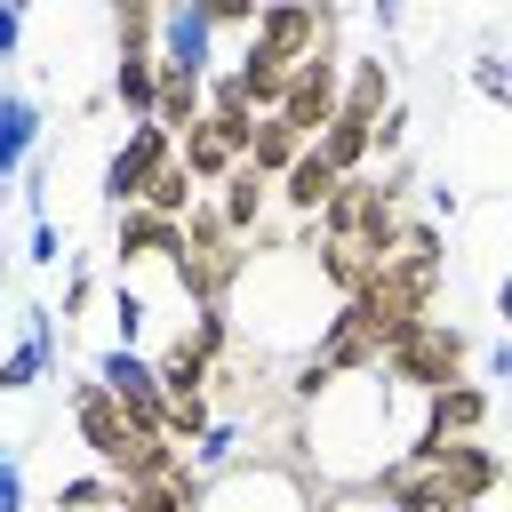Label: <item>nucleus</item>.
<instances>
[{"mask_svg":"<svg viewBox=\"0 0 512 512\" xmlns=\"http://www.w3.org/2000/svg\"><path fill=\"white\" fill-rule=\"evenodd\" d=\"M416 392H400L384 368L336 376L304 416H296V464L320 488H376V472L416 440Z\"/></svg>","mask_w":512,"mask_h":512,"instance_id":"obj_1","label":"nucleus"},{"mask_svg":"<svg viewBox=\"0 0 512 512\" xmlns=\"http://www.w3.org/2000/svg\"><path fill=\"white\" fill-rule=\"evenodd\" d=\"M336 304H344V296L328 288L312 240L248 248L240 272H232V296H224V312H232V328H240V352H256V360H288V368L320 352Z\"/></svg>","mask_w":512,"mask_h":512,"instance_id":"obj_2","label":"nucleus"},{"mask_svg":"<svg viewBox=\"0 0 512 512\" xmlns=\"http://www.w3.org/2000/svg\"><path fill=\"white\" fill-rule=\"evenodd\" d=\"M328 32H336V0H264V24L248 32V48L232 64L240 88L256 96V112H280L296 64H312Z\"/></svg>","mask_w":512,"mask_h":512,"instance_id":"obj_3","label":"nucleus"},{"mask_svg":"<svg viewBox=\"0 0 512 512\" xmlns=\"http://www.w3.org/2000/svg\"><path fill=\"white\" fill-rule=\"evenodd\" d=\"M336 488H320L296 456H240L224 472H208L200 512H320Z\"/></svg>","mask_w":512,"mask_h":512,"instance_id":"obj_4","label":"nucleus"},{"mask_svg":"<svg viewBox=\"0 0 512 512\" xmlns=\"http://www.w3.org/2000/svg\"><path fill=\"white\" fill-rule=\"evenodd\" d=\"M464 368H472V336H464L456 320H440V312L416 320V328L384 352V376H392L400 392H416V400H432V392H448V384H472Z\"/></svg>","mask_w":512,"mask_h":512,"instance_id":"obj_5","label":"nucleus"},{"mask_svg":"<svg viewBox=\"0 0 512 512\" xmlns=\"http://www.w3.org/2000/svg\"><path fill=\"white\" fill-rule=\"evenodd\" d=\"M344 72H352V56H344V40H336V32L320 40V56H312V64H296V80H288V96H280V120H288L304 144H320V136H328V120L344 112Z\"/></svg>","mask_w":512,"mask_h":512,"instance_id":"obj_6","label":"nucleus"},{"mask_svg":"<svg viewBox=\"0 0 512 512\" xmlns=\"http://www.w3.org/2000/svg\"><path fill=\"white\" fill-rule=\"evenodd\" d=\"M176 160V136L160 128V120H136L112 152H104V176H96V200L120 216V208H144V192H152V176Z\"/></svg>","mask_w":512,"mask_h":512,"instance_id":"obj_7","label":"nucleus"},{"mask_svg":"<svg viewBox=\"0 0 512 512\" xmlns=\"http://www.w3.org/2000/svg\"><path fill=\"white\" fill-rule=\"evenodd\" d=\"M56 368H64V344H56V312H48L40 296H24V304H16V352L0 360V392H8V400H24V392H40Z\"/></svg>","mask_w":512,"mask_h":512,"instance_id":"obj_8","label":"nucleus"},{"mask_svg":"<svg viewBox=\"0 0 512 512\" xmlns=\"http://www.w3.org/2000/svg\"><path fill=\"white\" fill-rule=\"evenodd\" d=\"M176 256H184V224H176V216H160V208H120V224H112V264H120V280H136V272H152V264L176 272Z\"/></svg>","mask_w":512,"mask_h":512,"instance_id":"obj_9","label":"nucleus"},{"mask_svg":"<svg viewBox=\"0 0 512 512\" xmlns=\"http://www.w3.org/2000/svg\"><path fill=\"white\" fill-rule=\"evenodd\" d=\"M488 424V384H448L416 408V440H472Z\"/></svg>","mask_w":512,"mask_h":512,"instance_id":"obj_10","label":"nucleus"},{"mask_svg":"<svg viewBox=\"0 0 512 512\" xmlns=\"http://www.w3.org/2000/svg\"><path fill=\"white\" fill-rule=\"evenodd\" d=\"M160 64H184V72H200V80H216V24L184 0V8H168V24H160Z\"/></svg>","mask_w":512,"mask_h":512,"instance_id":"obj_11","label":"nucleus"},{"mask_svg":"<svg viewBox=\"0 0 512 512\" xmlns=\"http://www.w3.org/2000/svg\"><path fill=\"white\" fill-rule=\"evenodd\" d=\"M32 160H40V96L16 80L0 96V176H24Z\"/></svg>","mask_w":512,"mask_h":512,"instance_id":"obj_12","label":"nucleus"},{"mask_svg":"<svg viewBox=\"0 0 512 512\" xmlns=\"http://www.w3.org/2000/svg\"><path fill=\"white\" fill-rule=\"evenodd\" d=\"M336 192H344V176L328 168V152H320V144H312V152H304V160L280 176V208H288V216H304V224H320Z\"/></svg>","mask_w":512,"mask_h":512,"instance_id":"obj_13","label":"nucleus"},{"mask_svg":"<svg viewBox=\"0 0 512 512\" xmlns=\"http://www.w3.org/2000/svg\"><path fill=\"white\" fill-rule=\"evenodd\" d=\"M272 200H280V184H272V176H264L256 160H248V168H240V176H232V184L216 192V208H224V224H232V232H240L248 248L264 240V216H272Z\"/></svg>","mask_w":512,"mask_h":512,"instance_id":"obj_14","label":"nucleus"},{"mask_svg":"<svg viewBox=\"0 0 512 512\" xmlns=\"http://www.w3.org/2000/svg\"><path fill=\"white\" fill-rule=\"evenodd\" d=\"M160 24H168V8H160V0H104L112 56H160Z\"/></svg>","mask_w":512,"mask_h":512,"instance_id":"obj_15","label":"nucleus"},{"mask_svg":"<svg viewBox=\"0 0 512 512\" xmlns=\"http://www.w3.org/2000/svg\"><path fill=\"white\" fill-rule=\"evenodd\" d=\"M112 104L136 120H160V56H112Z\"/></svg>","mask_w":512,"mask_h":512,"instance_id":"obj_16","label":"nucleus"},{"mask_svg":"<svg viewBox=\"0 0 512 512\" xmlns=\"http://www.w3.org/2000/svg\"><path fill=\"white\" fill-rule=\"evenodd\" d=\"M384 112H392V64L384 56H352V72H344V120L384 128Z\"/></svg>","mask_w":512,"mask_h":512,"instance_id":"obj_17","label":"nucleus"},{"mask_svg":"<svg viewBox=\"0 0 512 512\" xmlns=\"http://www.w3.org/2000/svg\"><path fill=\"white\" fill-rule=\"evenodd\" d=\"M304 152H312V144H304V136H296V128L280 120V112H264V128H256V144H248V160H256V168H264V176L280 184V176H288V168H296Z\"/></svg>","mask_w":512,"mask_h":512,"instance_id":"obj_18","label":"nucleus"},{"mask_svg":"<svg viewBox=\"0 0 512 512\" xmlns=\"http://www.w3.org/2000/svg\"><path fill=\"white\" fill-rule=\"evenodd\" d=\"M144 208H160V216H176V224H184V216L200 208V176H192L184 160H168V168L152 176V192H144Z\"/></svg>","mask_w":512,"mask_h":512,"instance_id":"obj_19","label":"nucleus"},{"mask_svg":"<svg viewBox=\"0 0 512 512\" xmlns=\"http://www.w3.org/2000/svg\"><path fill=\"white\" fill-rule=\"evenodd\" d=\"M144 336H152V296H144L136 280H120V288H112V344L144 352Z\"/></svg>","mask_w":512,"mask_h":512,"instance_id":"obj_20","label":"nucleus"},{"mask_svg":"<svg viewBox=\"0 0 512 512\" xmlns=\"http://www.w3.org/2000/svg\"><path fill=\"white\" fill-rule=\"evenodd\" d=\"M464 80H472V96H488L496 112H512V56H504V48H480V56L464 64Z\"/></svg>","mask_w":512,"mask_h":512,"instance_id":"obj_21","label":"nucleus"},{"mask_svg":"<svg viewBox=\"0 0 512 512\" xmlns=\"http://www.w3.org/2000/svg\"><path fill=\"white\" fill-rule=\"evenodd\" d=\"M24 264H32V272H56V264H64V224H56V216H32V224H24Z\"/></svg>","mask_w":512,"mask_h":512,"instance_id":"obj_22","label":"nucleus"},{"mask_svg":"<svg viewBox=\"0 0 512 512\" xmlns=\"http://www.w3.org/2000/svg\"><path fill=\"white\" fill-rule=\"evenodd\" d=\"M192 8H200L216 32H256V24H264V0H192Z\"/></svg>","mask_w":512,"mask_h":512,"instance_id":"obj_23","label":"nucleus"},{"mask_svg":"<svg viewBox=\"0 0 512 512\" xmlns=\"http://www.w3.org/2000/svg\"><path fill=\"white\" fill-rule=\"evenodd\" d=\"M0 512H32V480H24V448L0 456Z\"/></svg>","mask_w":512,"mask_h":512,"instance_id":"obj_24","label":"nucleus"},{"mask_svg":"<svg viewBox=\"0 0 512 512\" xmlns=\"http://www.w3.org/2000/svg\"><path fill=\"white\" fill-rule=\"evenodd\" d=\"M96 304V272H88V256H72V272H64V320H80Z\"/></svg>","mask_w":512,"mask_h":512,"instance_id":"obj_25","label":"nucleus"},{"mask_svg":"<svg viewBox=\"0 0 512 512\" xmlns=\"http://www.w3.org/2000/svg\"><path fill=\"white\" fill-rule=\"evenodd\" d=\"M400 152H408V104H392L376 128V160H400Z\"/></svg>","mask_w":512,"mask_h":512,"instance_id":"obj_26","label":"nucleus"},{"mask_svg":"<svg viewBox=\"0 0 512 512\" xmlns=\"http://www.w3.org/2000/svg\"><path fill=\"white\" fill-rule=\"evenodd\" d=\"M320 512H400V504H384L376 488H336V496H328Z\"/></svg>","mask_w":512,"mask_h":512,"instance_id":"obj_27","label":"nucleus"},{"mask_svg":"<svg viewBox=\"0 0 512 512\" xmlns=\"http://www.w3.org/2000/svg\"><path fill=\"white\" fill-rule=\"evenodd\" d=\"M368 16H376V32H384V40H392V32H400V24H408V0H368Z\"/></svg>","mask_w":512,"mask_h":512,"instance_id":"obj_28","label":"nucleus"},{"mask_svg":"<svg viewBox=\"0 0 512 512\" xmlns=\"http://www.w3.org/2000/svg\"><path fill=\"white\" fill-rule=\"evenodd\" d=\"M488 304H496V328L512 336V272H496V288H488Z\"/></svg>","mask_w":512,"mask_h":512,"instance_id":"obj_29","label":"nucleus"},{"mask_svg":"<svg viewBox=\"0 0 512 512\" xmlns=\"http://www.w3.org/2000/svg\"><path fill=\"white\" fill-rule=\"evenodd\" d=\"M488 376H496V384H512V336H496V344H488Z\"/></svg>","mask_w":512,"mask_h":512,"instance_id":"obj_30","label":"nucleus"},{"mask_svg":"<svg viewBox=\"0 0 512 512\" xmlns=\"http://www.w3.org/2000/svg\"><path fill=\"white\" fill-rule=\"evenodd\" d=\"M8 8H24V16H32V8H40V0H8Z\"/></svg>","mask_w":512,"mask_h":512,"instance_id":"obj_31","label":"nucleus"},{"mask_svg":"<svg viewBox=\"0 0 512 512\" xmlns=\"http://www.w3.org/2000/svg\"><path fill=\"white\" fill-rule=\"evenodd\" d=\"M160 8H184V0H160Z\"/></svg>","mask_w":512,"mask_h":512,"instance_id":"obj_32","label":"nucleus"}]
</instances>
